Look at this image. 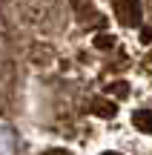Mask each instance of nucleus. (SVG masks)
Instances as JSON below:
<instances>
[{
  "label": "nucleus",
  "instance_id": "1",
  "mask_svg": "<svg viewBox=\"0 0 152 155\" xmlns=\"http://www.w3.org/2000/svg\"><path fill=\"white\" fill-rule=\"evenodd\" d=\"M112 9L121 26H138L141 23V3L138 0H112Z\"/></svg>",
  "mask_w": 152,
  "mask_h": 155
},
{
  "label": "nucleus",
  "instance_id": "2",
  "mask_svg": "<svg viewBox=\"0 0 152 155\" xmlns=\"http://www.w3.org/2000/svg\"><path fill=\"white\" fill-rule=\"evenodd\" d=\"M135 129L138 132H147V135H152V112H138L135 115Z\"/></svg>",
  "mask_w": 152,
  "mask_h": 155
},
{
  "label": "nucleus",
  "instance_id": "3",
  "mask_svg": "<svg viewBox=\"0 0 152 155\" xmlns=\"http://www.w3.org/2000/svg\"><path fill=\"white\" fill-rule=\"evenodd\" d=\"M106 155H112V152H106Z\"/></svg>",
  "mask_w": 152,
  "mask_h": 155
}]
</instances>
